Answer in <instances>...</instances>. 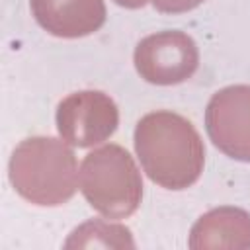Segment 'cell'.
Wrapping results in <instances>:
<instances>
[{
    "label": "cell",
    "mask_w": 250,
    "mask_h": 250,
    "mask_svg": "<svg viewBox=\"0 0 250 250\" xmlns=\"http://www.w3.org/2000/svg\"><path fill=\"white\" fill-rule=\"evenodd\" d=\"M135 152L146 176L174 191L193 186L205 164V146L193 123L168 109L139 119Z\"/></svg>",
    "instance_id": "obj_1"
},
{
    "label": "cell",
    "mask_w": 250,
    "mask_h": 250,
    "mask_svg": "<svg viewBox=\"0 0 250 250\" xmlns=\"http://www.w3.org/2000/svg\"><path fill=\"white\" fill-rule=\"evenodd\" d=\"M8 178L18 195L41 207L66 203L78 188V162L62 139L35 135L23 139L8 162Z\"/></svg>",
    "instance_id": "obj_2"
},
{
    "label": "cell",
    "mask_w": 250,
    "mask_h": 250,
    "mask_svg": "<svg viewBox=\"0 0 250 250\" xmlns=\"http://www.w3.org/2000/svg\"><path fill=\"white\" fill-rule=\"evenodd\" d=\"M80 189L107 219L131 217L143 199V178L133 156L119 145L94 148L80 166Z\"/></svg>",
    "instance_id": "obj_3"
},
{
    "label": "cell",
    "mask_w": 250,
    "mask_h": 250,
    "mask_svg": "<svg viewBox=\"0 0 250 250\" xmlns=\"http://www.w3.org/2000/svg\"><path fill=\"white\" fill-rule=\"evenodd\" d=\"M135 68L150 84L174 86L193 76L199 66L195 41L178 29L146 35L135 47Z\"/></svg>",
    "instance_id": "obj_4"
},
{
    "label": "cell",
    "mask_w": 250,
    "mask_h": 250,
    "mask_svg": "<svg viewBox=\"0 0 250 250\" xmlns=\"http://www.w3.org/2000/svg\"><path fill=\"white\" fill-rule=\"evenodd\" d=\"M119 125L115 102L100 90H80L57 105L59 135L72 146L88 148L107 141Z\"/></svg>",
    "instance_id": "obj_5"
},
{
    "label": "cell",
    "mask_w": 250,
    "mask_h": 250,
    "mask_svg": "<svg viewBox=\"0 0 250 250\" xmlns=\"http://www.w3.org/2000/svg\"><path fill=\"white\" fill-rule=\"evenodd\" d=\"M205 129L221 152L250 162V86L234 84L215 92L205 109Z\"/></svg>",
    "instance_id": "obj_6"
},
{
    "label": "cell",
    "mask_w": 250,
    "mask_h": 250,
    "mask_svg": "<svg viewBox=\"0 0 250 250\" xmlns=\"http://www.w3.org/2000/svg\"><path fill=\"white\" fill-rule=\"evenodd\" d=\"M29 6L35 21L62 39L92 35L105 21L104 0H29Z\"/></svg>",
    "instance_id": "obj_7"
},
{
    "label": "cell",
    "mask_w": 250,
    "mask_h": 250,
    "mask_svg": "<svg viewBox=\"0 0 250 250\" xmlns=\"http://www.w3.org/2000/svg\"><path fill=\"white\" fill-rule=\"evenodd\" d=\"M188 246L193 250L250 248V213L240 207H217L207 211L193 223Z\"/></svg>",
    "instance_id": "obj_8"
},
{
    "label": "cell",
    "mask_w": 250,
    "mask_h": 250,
    "mask_svg": "<svg viewBox=\"0 0 250 250\" xmlns=\"http://www.w3.org/2000/svg\"><path fill=\"white\" fill-rule=\"evenodd\" d=\"M98 240H104V246H135L129 229L105 221H88L80 225L66 240V246H92L98 244Z\"/></svg>",
    "instance_id": "obj_9"
},
{
    "label": "cell",
    "mask_w": 250,
    "mask_h": 250,
    "mask_svg": "<svg viewBox=\"0 0 250 250\" xmlns=\"http://www.w3.org/2000/svg\"><path fill=\"white\" fill-rule=\"evenodd\" d=\"M152 6L158 10V12H164V14H184V12H189L193 8H197L203 0H150Z\"/></svg>",
    "instance_id": "obj_10"
},
{
    "label": "cell",
    "mask_w": 250,
    "mask_h": 250,
    "mask_svg": "<svg viewBox=\"0 0 250 250\" xmlns=\"http://www.w3.org/2000/svg\"><path fill=\"white\" fill-rule=\"evenodd\" d=\"M113 2L119 4V6H123V8H131V10L141 8V6L146 4V0H113Z\"/></svg>",
    "instance_id": "obj_11"
}]
</instances>
